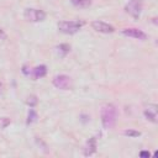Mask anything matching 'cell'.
<instances>
[{
    "label": "cell",
    "mask_w": 158,
    "mask_h": 158,
    "mask_svg": "<svg viewBox=\"0 0 158 158\" xmlns=\"http://www.w3.org/2000/svg\"><path fill=\"white\" fill-rule=\"evenodd\" d=\"M116 116H117V111L115 105L112 104H106L101 107V123L102 127L106 130H110L115 126L116 123Z\"/></svg>",
    "instance_id": "1"
},
{
    "label": "cell",
    "mask_w": 158,
    "mask_h": 158,
    "mask_svg": "<svg viewBox=\"0 0 158 158\" xmlns=\"http://www.w3.org/2000/svg\"><path fill=\"white\" fill-rule=\"evenodd\" d=\"M84 25L83 21H60L58 22V30L63 33H67V35H73L75 32H78L81 26Z\"/></svg>",
    "instance_id": "2"
},
{
    "label": "cell",
    "mask_w": 158,
    "mask_h": 158,
    "mask_svg": "<svg viewBox=\"0 0 158 158\" xmlns=\"http://www.w3.org/2000/svg\"><path fill=\"white\" fill-rule=\"evenodd\" d=\"M23 17L30 22H41L46 19V12L43 10H40V9L28 7V9H25Z\"/></svg>",
    "instance_id": "3"
},
{
    "label": "cell",
    "mask_w": 158,
    "mask_h": 158,
    "mask_svg": "<svg viewBox=\"0 0 158 158\" xmlns=\"http://www.w3.org/2000/svg\"><path fill=\"white\" fill-rule=\"evenodd\" d=\"M125 11L133 19H138L142 12V0H130L125 6Z\"/></svg>",
    "instance_id": "4"
},
{
    "label": "cell",
    "mask_w": 158,
    "mask_h": 158,
    "mask_svg": "<svg viewBox=\"0 0 158 158\" xmlns=\"http://www.w3.org/2000/svg\"><path fill=\"white\" fill-rule=\"evenodd\" d=\"M53 85L60 90H69L72 88V79L65 74H59L53 78Z\"/></svg>",
    "instance_id": "5"
},
{
    "label": "cell",
    "mask_w": 158,
    "mask_h": 158,
    "mask_svg": "<svg viewBox=\"0 0 158 158\" xmlns=\"http://www.w3.org/2000/svg\"><path fill=\"white\" fill-rule=\"evenodd\" d=\"M91 27L95 31L101 32V33H112L115 31V27L114 26H111V25H109V23H106L104 21H99V20L93 21L91 22Z\"/></svg>",
    "instance_id": "6"
},
{
    "label": "cell",
    "mask_w": 158,
    "mask_h": 158,
    "mask_svg": "<svg viewBox=\"0 0 158 158\" xmlns=\"http://www.w3.org/2000/svg\"><path fill=\"white\" fill-rule=\"evenodd\" d=\"M122 35L127 36V37H132L136 40H141V41H146L147 40V35L138 28H125L122 30Z\"/></svg>",
    "instance_id": "7"
},
{
    "label": "cell",
    "mask_w": 158,
    "mask_h": 158,
    "mask_svg": "<svg viewBox=\"0 0 158 158\" xmlns=\"http://www.w3.org/2000/svg\"><path fill=\"white\" fill-rule=\"evenodd\" d=\"M157 105H148V107L144 110V117L153 122V123H157Z\"/></svg>",
    "instance_id": "8"
},
{
    "label": "cell",
    "mask_w": 158,
    "mask_h": 158,
    "mask_svg": "<svg viewBox=\"0 0 158 158\" xmlns=\"http://www.w3.org/2000/svg\"><path fill=\"white\" fill-rule=\"evenodd\" d=\"M95 152H96V138L95 137H91L86 142V146L84 148V154L85 156H91Z\"/></svg>",
    "instance_id": "9"
},
{
    "label": "cell",
    "mask_w": 158,
    "mask_h": 158,
    "mask_svg": "<svg viewBox=\"0 0 158 158\" xmlns=\"http://www.w3.org/2000/svg\"><path fill=\"white\" fill-rule=\"evenodd\" d=\"M46 74H47V67L42 64V65H38V67H36V68L32 69L31 77L33 79H40V78H43Z\"/></svg>",
    "instance_id": "10"
},
{
    "label": "cell",
    "mask_w": 158,
    "mask_h": 158,
    "mask_svg": "<svg viewBox=\"0 0 158 158\" xmlns=\"http://www.w3.org/2000/svg\"><path fill=\"white\" fill-rule=\"evenodd\" d=\"M72 5L79 9H86L91 5V0H70Z\"/></svg>",
    "instance_id": "11"
},
{
    "label": "cell",
    "mask_w": 158,
    "mask_h": 158,
    "mask_svg": "<svg viewBox=\"0 0 158 158\" xmlns=\"http://www.w3.org/2000/svg\"><path fill=\"white\" fill-rule=\"evenodd\" d=\"M36 120H37V112H36L33 109H30V110H28V114H27V121H26V123H27V125H31V123H33Z\"/></svg>",
    "instance_id": "12"
},
{
    "label": "cell",
    "mask_w": 158,
    "mask_h": 158,
    "mask_svg": "<svg viewBox=\"0 0 158 158\" xmlns=\"http://www.w3.org/2000/svg\"><path fill=\"white\" fill-rule=\"evenodd\" d=\"M123 135L135 138V137L141 136V132H139V131H136V130H125V131H123Z\"/></svg>",
    "instance_id": "13"
},
{
    "label": "cell",
    "mask_w": 158,
    "mask_h": 158,
    "mask_svg": "<svg viewBox=\"0 0 158 158\" xmlns=\"http://www.w3.org/2000/svg\"><path fill=\"white\" fill-rule=\"evenodd\" d=\"M26 102H27V105H28L30 107L36 106V105H37V98H36V95H30V96L27 98Z\"/></svg>",
    "instance_id": "14"
},
{
    "label": "cell",
    "mask_w": 158,
    "mask_h": 158,
    "mask_svg": "<svg viewBox=\"0 0 158 158\" xmlns=\"http://www.w3.org/2000/svg\"><path fill=\"white\" fill-rule=\"evenodd\" d=\"M58 49H59V52H62V56L64 57L70 51V47H69V44H59Z\"/></svg>",
    "instance_id": "15"
},
{
    "label": "cell",
    "mask_w": 158,
    "mask_h": 158,
    "mask_svg": "<svg viewBox=\"0 0 158 158\" xmlns=\"http://www.w3.org/2000/svg\"><path fill=\"white\" fill-rule=\"evenodd\" d=\"M22 73H23L26 77H30V75H31V73H32V69H31V68H28L27 65H23V67H22Z\"/></svg>",
    "instance_id": "16"
},
{
    "label": "cell",
    "mask_w": 158,
    "mask_h": 158,
    "mask_svg": "<svg viewBox=\"0 0 158 158\" xmlns=\"http://www.w3.org/2000/svg\"><path fill=\"white\" fill-rule=\"evenodd\" d=\"M139 157H142V158H149L151 157V153L148 151H142V152H139Z\"/></svg>",
    "instance_id": "17"
},
{
    "label": "cell",
    "mask_w": 158,
    "mask_h": 158,
    "mask_svg": "<svg viewBox=\"0 0 158 158\" xmlns=\"http://www.w3.org/2000/svg\"><path fill=\"white\" fill-rule=\"evenodd\" d=\"M2 90H4V86H2V84L0 83V95L2 94Z\"/></svg>",
    "instance_id": "18"
}]
</instances>
